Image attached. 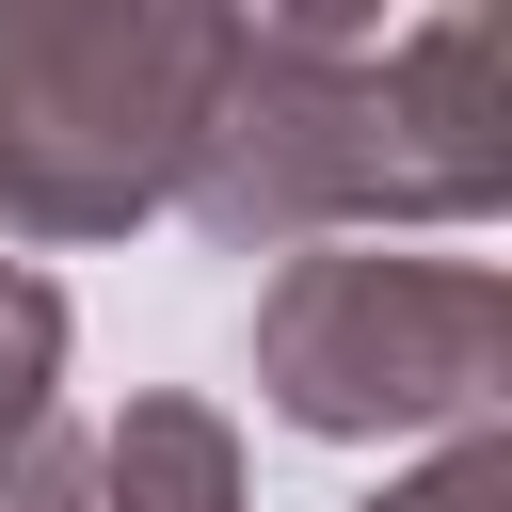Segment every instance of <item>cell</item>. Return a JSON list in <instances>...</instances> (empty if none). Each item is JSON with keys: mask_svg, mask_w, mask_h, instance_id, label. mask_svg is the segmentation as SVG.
Returning <instances> with one entry per match:
<instances>
[{"mask_svg": "<svg viewBox=\"0 0 512 512\" xmlns=\"http://www.w3.org/2000/svg\"><path fill=\"white\" fill-rule=\"evenodd\" d=\"M48 432H64V288L0 256V464H32Z\"/></svg>", "mask_w": 512, "mask_h": 512, "instance_id": "obj_5", "label": "cell"}, {"mask_svg": "<svg viewBox=\"0 0 512 512\" xmlns=\"http://www.w3.org/2000/svg\"><path fill=\"white\" fill-rule=\"evenodd\" d=\"M256 464H240V416L192 400V384H144L112 432H96V512H240Z\"/></svg>", "mask_w": 512, "mask_h": 512, "instance_id": "obj_4", "label": "cell"}, {"mask_svg": "<svg viewBox=\"0 0 512 512\" xmlns=\"http://www.w3.org/2000/svg\"><path fill=\"white\" fill-rule=\"evenodd\" d=\"M352 512H512V432H448L432 464H400V480L352 496Z\"/></svg>", "mask_w": 512, "mask_h": 512, "instance_id": "obj_6", "label": "cell"}, {"mask_svg": "<svg viewBox=\"0 0 512 512\" xmlns=\"http://www.w3.org/2000/svg\"><path fill=\"white\" fill-rule=\"evenodd\" d=\"M512 192L496 32L480 16H224L208 128L176 160V208L224 256H320L384 224H480Z\"/></svg>", "mask_w": 512, "mask_h": 512, "instance_id": "obj_1", "label": "cell"}, {"mask_svg": "<svg viewBox=\"0 0 512 512\" xmlns=\"http://www.w3.org/2000/svg\"><path fill=\"white\" fill-rule=\"evenodd\" d=\"M512 384V288L480 256H384L320 240L256 288V400L320 448H400V432H496Z\"/></svg>", "mask_w": 512, "mask_h": 512, "instance_id": "obj_3", "label": "cell"}, {"mask_svg": "<svg viewBox=\"0 0 512 512\" xmlns=\"http://www.w3.org/2000/svg\"><path fill=\"white\" fill-rule=\"evenodd\" d=\"M224 0H64L0 32V256H80L176 208V160L208 128Z\"/></svg>", "mask_w": 512, "mask_h": 512, "instance_id": "obj_2", "label": "cell"}]
</instances>
